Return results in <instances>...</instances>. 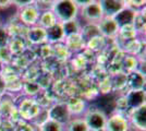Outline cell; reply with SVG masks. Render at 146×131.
Instances as JSON below:
<instances>
[{
	"mask_svg": "<svg viewBox=\"0 0 146 131\" xmlns=\"http://www.w3.org/2000/svg\"><path fill=\"white\" fill-rule=\"evenodd\" d=\"M79 7L72 0H59L54 1L51 11L54 12L57 21L63 23L67 21L75 20L79 18Z\"/></svg>",
	"mask_w": 146,
	"mask_h": 131,
	"instance_id": "obj_1",
	"label": "cell"
},
{
	"mask_svg": "<svg viewBox=\"0 0 146 131\" xmlns=\"http://www.w3.org/2000/svg\"><path fill=\"white\" fill-rule=\"evenodd\" d=\"M79 17L86 23H95L98 22L104 18V13L102 7L99 5V1H93L88 3L87 6L81 8L79 10Z\"/></svg>",
	"mask_w": 146,
	"mask_h": 131,
	"instance_id": "obj_2",
	"label": "cell"
},
{
	"mask_svg": "<svg viewBox=\"0 0 146 131\" xmlns=\"http://www.w3.org/2000/svg\"><path fill=\"white\" fill-rule=\"evenodd\" d=\"M83 119L85 120L90 131H96L105 128L107 115L102 109H88L84 112Z\"/></svg>",
	"mask_w": 146,
	"mask_h": 131,
	"instance_id": "obj_3",
	"label": "cell"
},
{
	"mask_svg": "<svg viewBox=\"0 0 146 131\" xmlns=\"http://www.w3.org/2000/svg\"><path fill=\"white\" fill-rule=\"evenodd\" d=\"M48 115V119L55 120L57 122H59L61 125H67L68 122L71 120V114L68 108V105L66 103H58L55 104L47 112Z\"/></svg>",
	"mask_w": 146,
	"mask_h": 131,
	"instance_id": "obj_4",
	"label": "cell"
},
{
	"mask_svg": "<svg viewBox=\"0 0 146 131\" xmlns=\"http://www.w3.org/2000/svg\"><path fill=\"white\" fill-rule=\"evenodd\" d=\"M105 129L106 131H129L130 129L129 118L118 112L112 114L110 117H107Z\"/></svg>",
	"mask_w": 146,
	"mask_h": 131,
	"instance_id": "obj_5",
	"label": "cell"
},
{
	"mask_svg": "<svg viewBox=\"0 0 146 131\" xmlns=\"http://www.w3.org/2000/svg\"><path fill=\"white\" fill-rule=\"evenodd\" d=\"M97 26L102 36H107V37H112L116 36L119 33V26L116 23V21L113 18H108V17H104L97 23Z\"/></svg>",
	"mask_w": 146,
	"mask_h": 131,
	"instance_id": "obj_6",
	"label": "cell"
},
{
	"mask_svg": "<svg viewBox=\"0 0 146 131\" xmlns=\"http://www.w3.org/2000/svg\"><path fill=\"white\" fill-rule=\"evenodd\" d=\"M99 5L102 7L104 17L108 18H113L117 13L125 7L124 1L120 0H102L99 1Z\"/></svg>",
	"mask_w": 146,
	"mask_h": 131,
	"instance_id": "obj_7",
	"label": "cell"
},
{
	"mask_svg": "<svg viewBox=\"0 0 146 131\" xmlns=\"http://www.w3.org/2000/svg\"><path fill=\"white\" fill-rule=\"evenodd\" d=\"M39 14L40 13L38 12V10L34 5H31V6L25 7L23 9H20V19L24 24L29 25L30 27L37 25Z\"/></svg>",
	"mask_w": 146,
	"mask_h": 131,
	"instance_id": "obj_8",
	"label": "cell"
},
{
	"mask_svg": "<svg viewBox=\"0 0 146 131\" xmlns=\"http://www.w3.org/2000/svg\"><path fill=\"white\" fill-rule=\"evenodd\" d=\"M145 117H146V106L143 105V106L139 107V108L132 109L131 116H130V118H129V121H130V124H132L137 130L145 131V128H146Z\"/></svg>",
	"mask_w": 146,
	"mask_h": 131,
	"instance_id": "obj_9",
	"label": "cell"
},
{
	"mask_svg": "<svg viewBox=\"0 0 146 131\" xmlns=\"http://www.w3.org/2000/svg\"><path fill=\"white\" fill-rule=\"evenodd\" d=\"M125 96L130 109H135L145 105V91L144 90H130Z\"/></svg>",
	"mask_w": 146,
	"mask_h": 131,
	"instance_id": "obj_10",
	"label": "cell"
},
{
	"mask_svg": "<svg viewBox=\"0 0 146 131\" xmlns=\"http://www.w3.org/2000/svg\"><path fill=\"white\" fill-rule=\"evenodd\" d=\"M135 14H136L135 10H132L131 8H128V7H124L121 11H119L113 17V20L116 21V23L118 24L119 29H120V27H123V26L132 25L133 20L135 18Z\"/></svg>",
	"mask_w": 146,
	"mask_h": 131,
	"instance_id": "obj_11",
	"label": "cell"
},
{
	"mask_svg": "<svg viewBox=\"0 0 146 131\" xmlns=\"http://www.w3.org/2000/svg\"><path fill=\"white\" fill-rule=\"evenodd\" d=\"M27 39L31 43L33 44H43L47 42L46 38V30L38 26V25H34L31 26L27 32Z\"/></svg>",
	"mask_w": 146,
	"mask_h": 131,
	"instance_id": "obj_12",
	"label": "cell"
},
{
	"mask_svg": "<svg viewBox=\"0 0 146 131\" xmlns=\"http://www.w3.org/2000/svg\"><path fill=\"white\" fill-rule=\"evenodd\" d=\"M80 34H81V36L83 38L84 43L90 42L93 38L102 36L97 24H95V23H86L84 26H82Z\"/></svg>",
	"mask_w": 146,
	"mask_h": 131,
	"instance_id": "obj_13",
	"label": "cell"
},
{
	"mask_svg": "<svg viewBox=\"0 0 146 131\" xmlns=\"http://www.w3.org/2000/svg\"><path fill=\"white\" fill-rule=\"evenodd\" d=\"M127 84L131 90H144L145 75L141 74L137 71H133L127 76Z\"/></svg>",
	"mask_w": 146,
	"mask_h": 131,
	"instance_id": "obj_14",
	"label": "cell"
},
{
	"mask_svg": "<svg viewBox=\"0 0 146 131\" xmlns=\"http://www.w3.org/2000/svg\"><path fill=\"white\" fill-rule=\"evenodd\" d=\"M46 38H47V42L50 43H57V42H60L64 38V34L62 31V26L61 23H56L55 25H52L51 27H49L46 30Z\"/></svg>",
	"mask_w": 146,
	"mask_h": 131,
	"instance_id": "obj_15",
	"label": "cell"
},
{
	"mask_svg": "<svg viewBox=\"0 0 146 131\" xmlns=\"http://www.w3.org/2000/svg\"><path fill=\"white\" fill-rule=\"evenodd\" d=\"M61 26H62V31L64 34V38L68 37V36L75 35V34H80L81 29H82V25H81L78 19L63 22V23H61Z\"/></svg>",
	"mask_w": 146,
	"mask_h": 131,
	"instance_id": "obj_16",
	"label": "cell"
},
{
	"mask_svg": "<svg viewBox=\"0 0 146 131\" xmlns=\"http://www.w3.org/2000/svg\"><path fill=\"white\" fill-rule=\"evenodd\" d=\"M56 23H58V21H57V18L55 17V14H54V12L51 10L40 13L39 18H38V21H37V25L45 29V30L51 27Z\"/></svg>",
	"mask_w": 146,
	"mask_h": 131,
	"instance_id": "obj_17",
	"label": "cell"
},
{
	"mask_svg": "<svg viewBox=\"0 0 146 131\" xmlns=\"http://www.w3.org/2000/svg\"><path fill=\"white\" fill-rule=\"evenodd\" d=\"M66 126L67 131H90L83 118H71Z\"/></svg>",
	"mask_w": 146,
	"mask_h": 131,
	"instance_id": "obj_18",
	"label": "cell"
},
{
	"mask_svg": "<svg viewBox=\"0 0 146 131\" xmlns=\"http://www.w3.org/2000/svg\"><path fill=\"white\" fill-rule=\"evenodd\" d=\"M67 38V49L69 50H78L81 49L84 45V41L81 36V34H75L72 36H68Z\"/></svg>",
	"mask_w": 146,
	"mask_h": 131,
	"instance_id": "obj_19",
	"label": "cell"
},
{
	"mask_svg": "<svg viewBox=\"0 0 146 131\" xmlns=\"http://www.w3.org/2000/svg\"><path fill=\"white\" fill-rule=\"evenodd\" d=\"M40 131H63V125L57 122L55 120L47 119L40 125Z\"/></svg>",
	"mask_w": 146,
	"mask_h": 131,
	"instance_id": "obj_20",
	"label": "cell"
},
{
	"mask_svg": "<svg viewBox=\"0 0 146 131\" xmlns=\"http://www.w3.org/2000/svg\"><path fill=\"white\" fill-rule=\"evenodd\" d=\"M123 67L125 69H128L129 71H131V72L136 71L137 68H139L137 58L135 56H125L124 60H123Z\"/></svg>",
	"mask_w": 146,
	"mask_h": 131,
	"instance_id": "obj_21",
	"label": "cell"
},
{
	"mask_svg": "<svg viewBox=\"0 0 146 131\" xmlns=\"http://www.w3.org/2000/svg\"><path fill=\"white\" fill-rule=\"evenodd\" d=\"M132 26L134 27V30L137 31H143L145 30V15L144 14H141V12H137L136 11V14H135V18L133 20V23H132Z\"/></svg>",
	"mask_w": 146,
	"mask_h": 131,
	"instance_id": "obj_22",
	"label": "cell"
},
{
	"mask_svg": "<svg viewBox=\"0 0 146 131\" xmlns=\"http://www.w3.org/2000/svg\"><path fill=\"white\" fill-rule=\"evenodd\" d=\"M10 44V33L9 30L0 25V48L7 47Z\"/></svg>",
	"mask_w": 146,
	"mask_h": 131,
	"instance_id": "obj_23",
	"label": "cell"
},
{
	"mask_svg": "<svg viewBox=\"0 0 146 131\" xmlns=\"http://www.w3.org/2000/svg\"><path fill=\"white\" fill-rule=\"evenodd\" d=\"M13 58V54L11 53L10 48L7 46V47H2L0 48V61L3 63H9Z\"/></svg>",
	"mask_w": 146,
	"mask_h": 131,
	"instance_id": "obj_24",
	"label": "cell"
},
{
	"mask_svg": "<svg viewBox=\"0 0 146 131\" xmlns=\"http://www.w3.org/2000/svg\"><path fill=\"white\" fill-rule=\"evenodd\" d=\"M24 90L29 95H35L39 92L40 86L38 83H35V82H27L24 85Z\"/></svg>",
	"mask_w": 146,
	"mask_h": 131,
	"instance_id": "obj_25",
	"label": "cell"
},
{
	"mask_svg": "<svg viewBox=\"0 0 146 131\" xmlns=\"http://www.w3.org/2000/svg\"><path fill=\"white\" fill-rule=\"evenodd\" d=\"M104 37L103 36H98V37H95L91 39L90 42H87V46L91 48V49H99L102 48L104 45Z\"/></svg>",
	"mask_w": 146,
	"mask_h": 131,
	"instance_id": "obj_26",
	"label": "cell"
},
{
	"mask_svg": "<svg viewBox=\"0 0 146 131\" xmlns=\"http://www.w3.org/2000/svg\"><path fill=\"white\" fill-rule=\"evenodd\" d=\"M33 3H34V1H32V0H27V1H21V0H19V1H12V5L17 6L20 9H23L25 7L31 6Z\"/></svg>",
	"mask_w": 146,
	"mask_h": 131,
	"instance_id": "obj_27",
	"label": "cell"
},
{
	"mask_svg": "<svg viewBox=\"0 0 146 131\" xmlns=\"http://www.w3.org/2000/svg\"><path fill=\"white\" fill-rule=\"evenodd\" d=\"M7 90V81L3 74H0V96H2L6 93Z\"/></svg>",
	"mask_w": 146,
	"mask_h": 131,
	"instance_id": "obj_28",
	"label": "cell"
},
{
	"mask_svg": "<svg viewBox=\"0 0 146 131\" xmlns=\"http://www.w3.org/2000/svg\"><path fill=\"white\" fill-rule=\"evenodd\" d=\"M12 6V1H0V8H8Z\"/></svg>",
	"mask_w": 146,
	"mask_h": 131,
	"instance_id": "obj_29",
	"label": "cell"
},
{
	"mask_svg": "<svg viewBox=\"0 0 146 131\" xmlns=\"http://www.w3.org/2000/svg\"><path fill=\"white\" fill-rule=\"evenodd\" d=\"M3 70H5V67H3V63L0 61V74L3 73Z\"/></svg>",
	"mask_w": 146,
	"mask_h": 131,
	"instance_id": "obj_30",
	"label": "cell"
},
{
	"mask_svg": "<svg viewBox=\"0 0 146 131\" xmlns=\"http://www.w3.org/2000/svg\"><path fill=\"white\" fill-rule=\"evenodd\" d=\"M96 131H106V129H105V128H103V129H99V130H96Z\"/></svg>",
	"mask_w": 146,
	"mask_h": 131,
	"instance_id": "obj_31",
	"label": "cell"
},
{
	"mask_svg": "<svg viewBox=\"0 0 146 131\" xmlns=\"http://www.w3.org/2000/svg\"><path fill=\"white\" fill-rule=\"evenodd\" d=\"M0 25H1V20H0Z\"/></svg>",
	"mask_w": 146,
	"mask_h": 131,
	"instance_id": "obj_32",
	"label": "cell"
}]
</instances>
